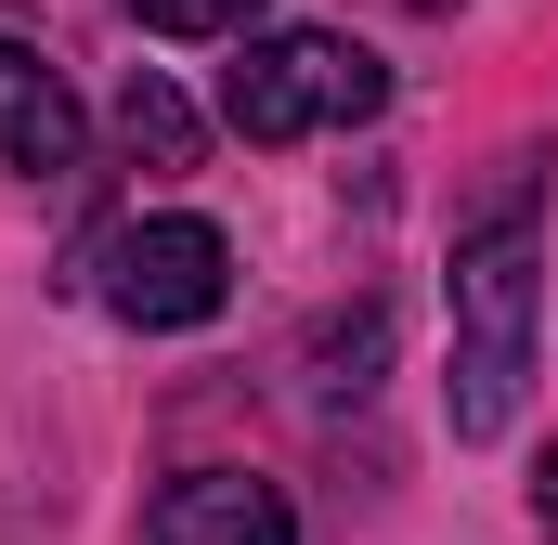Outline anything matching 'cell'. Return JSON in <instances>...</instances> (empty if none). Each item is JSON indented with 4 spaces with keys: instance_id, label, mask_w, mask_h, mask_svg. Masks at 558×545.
<instances>
[{
    "instance_id": "5b68a950",
    "label": "cell",
    "mask_w": 558,
    "mask_h": 545,
    "mask_svg": "<svg viewBox=\"0 0 558 545\" xmlns=\"http://www.w3.org/2000/svg\"><path fill=\"white\" fill-rule=\"evenodd\" d=\"M143 545H299V507H286L260 468H182L156 494Z\"/></svg>"
},
{
    "instance_id": "277c9868",
    "label": "cell",
    "mask_w": 558,
    "mask_h": 545,
    "mask_svg": "<svg viewBox=\"0 0 558 545\" xmlns=\"http://www.w3.org/2000/svg\"><path fill=\"white\" fill-rule=\"evenodd\" d=\"M78 156H92V118H78L65 65L26 52V39H0V169L13 182H78Z\"/></svg>"
},
{
    "instance_id": "ba28073f",
    "label": "cell",
    "mask_w": 558,
    "mask_h": 545,
    "mask_svg": "<svg viewBox=\"0 0 558 545\" xmlns=\"http://www.w3.org/2000/svg\"><path fill=\"white\" fill-rule=\"evenodd\" d=\"M143 39H247L260 26V0H131Z\"/></svg>"
},
{
    "instance_id": "30bf717a",
    "label": "cell",
    "mask_w": 558,
    "mask_h": 545,
    "mask_svg": "<svg viewBox=\"0 0 558 545\" xmlns=\"http://www.w3.org/2000/svg\"><path fill=\"white\" fill-rule=\"evenodd\" d=\"M416 13H454V0H416Z\"/></svg>"
},
{
    "instance_id": "7a4b0ae2",
    "label": "cell",
    "mask_w": 558,
    "mask_h": 545,
    "mask_svg": "<svg viewBox=\"0 0 558 545\" xmlns=\"http://www.w3.org/2000/svg\"><path fill=\"white\" fill-rule=\"evenodd\" d=\"M390 105V65L338 26H247V52L221 65V118L247 143H312Z\"/></svg>"
},
{
    "instance_id": "3957f363",
    "label": "cell",
    "mask_w": 558,
    "mask_h": 545,
    "mask_svg": "<svg viewBox=\"0 0 558 545\" xmlns=\"http://www.w3.org/2000/svg\"><path fill=\"white\" fill-rule=\"evenodd\" d=\"M92 299H105L131 338H182V325H208V312L234 299V234L195 221V208H143V221H118V234L92 247Z\"/></svg>"
},
{
    "instance_id": "6da1fadb",
    "label": "cell",
    "mask_w": 558,
    "mask_h": 545,
    "mask_svg": "<svg viewBox=\"0 0 558 545\" xmlns=\"http://www.w3.org/2000/svg\"><path fill=\"white\" fill-rule=\"evenodd\" d=\"M454 377H441V428L454 441H507L533 403V325H546V247H533V195L507 182L468 234H454Z\"/></svg>"
},
{
    "instance_id": "9c48e42d",
    "label": "cell",
    "mask_w": 558,
    "mask_h": 545,
    "mask_svg": "<svg viewBox=\"0 0 558 545\" xmlns=\"http://www.w3.org/2000/svg\"><path fill=\"white\" fill-rule=\"evenodd\" d=\"M533 533L558 545V441H546V455H533Z\"/></svg>"
},
{
    "instance_id": "52a82bcc",
    "label": "cell",
    "mask_w": 558,
    "mask_h": 545,
    "mask_svg": "<svg viewBox=\"0 0 558 545\" xmlns=\"http://www.w3.org/2000/svg\"><path fill=\"white\" fill-rule=\"evenodd\" d=\"M118 143H131L143 169H195V105H182V92L143 65L131 92H118Z\"/></svg>"
},
{
    "instance_id": "8992f818",
    "label": "cell",
    "mask_w": 558,
    "mask_h": 545,
    "mask_svg": "<svg viewBox=\"0 0 558 545\" xmlns=\"http://www.w3.org/2000/svg\"><path fill=\"white\" fill-rule=\"evenodd\" d=\"M377 364H390V312L364 299V312H338V325L312 338V403H364V390H377Z\"/></svg>"
}]
</instances>
